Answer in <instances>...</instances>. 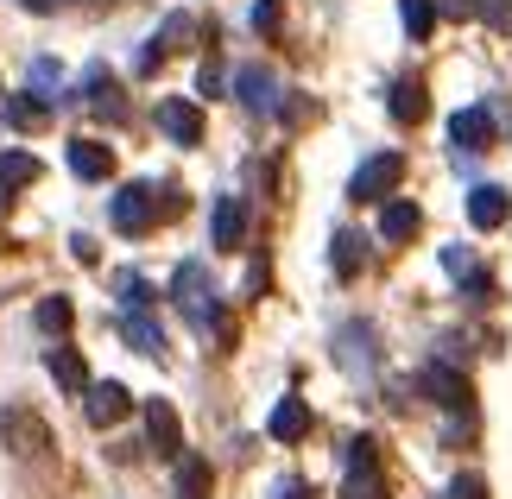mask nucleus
<instances>
[{
    "label": "nucleus",
    "mask_w": 512,
    "mask_h": 499,
    "mask_svg": "<svg viewBox=\"0 0 512 499\" xmlns=\"http://www.w3.org/2000/svg\"><path fill=\"white\" fill-rule=\"evenodd\" d=\"M171 209H177V196H171V190H152V184H127V190L108 203V215H114V228H121V234H146V228L159 222V215H171Z\"/></svg>",
    "instance_id": "1"
},
{
    "label": "nucleus",
    "mask_w": 512,
    "mask_h": 499,
    "mask_svg": "<svg viewBox=\"0 0 512 499\" xmlns=\"http://www.w3.org/2000/svg\"><path fill=\"white\" fill-rule=\"evenodd\" d=\"M171 297H177V310H184L190 323H215V316H222V304H215V291H209V272L196 266V259H184V266H177Z\"/></svg>",
    "instance_id": "2"
},
{
    "label": "nucleus",
    "mask_w": 512,
    "mask_h": 499,
    "mask_svg": "<svg viewBox=\"0 0 512 499\" xmlns=\"http://www.w3.org/2000/svg\"><path fill=\"white\" fill-rule=\"evenodd\" d=\"M399 177H405V158H399V152H373L367 165L354 171L348 196H354V203H386V196L399 190Z\"/></svg>",
    "instance_id": "3"
},
{
    "label": "nucleus",
    "mask_w": 512,
    "mask_h": 499,
    "mask_svg": "<svg viewBox=\"0 0 512 499\" xmlns=\"http://www.w3.org/2000/svg\"><path fill=\"white\" fill-rule=\"evenodd\" d=\"M159 133L171 146H203V108L184 102V95H165L159 102Z\"/></svg>",
    "instance_id": "4"
},
{
    "label": "nucleus",
    "mask_w": 512,
    "mask_h": 499,
    "mask_svg": "<svg viewBox=\"0 0 512 499\" xmlns=\"http://www.w3.org/2000/svg\"><path fill=\"white\" fill-rule=\"evenodd\" d=\"M146 436H152L159 455H177V462H184V424H177V411L165 398H146Z\"/></svg>",
    "instance_id": "5"
},
{
    "label": "nucleus",
    "mask_w": 512,
    "mask_h": 499,
    "mask_svg": "<svg viewBox=\"0 0 512 499\" xmlns=\"http://www.w3.org/2000/svg\"><path fill=\"white\" fill-rule=\"evenodd\" d=\"M83 398H89V405H83V411H89V424H95V430H108V424H121V417L133 411V398H127V386H114V379H102V386H89Z\"/></svg>",
    "instance_id": "6"
},
{
    "label": "nucleus",
    "mask_w": 512,
    "mask_h": 499,
    "mask_svg": "<svg viewBox=\"0 0 512 499\" xmlns=\"http://www.w3.org/2000/svg\"><path fill=\"white\" fill-rule=\"evenodd\" d=\"M234 95H241L253 114L279 108V83H272V70H260V64H241V70H234Z\"/></svg>",
    "instance_id": "7"
},
{
    "label": "nucleus",
    "mask_w": 512,
    "mask_h": 499,
    "mask_svg": "<svg viewBox=\"0 0 512 499\" xmlns=\"http://www.w3.org/2000/svg\"><path fill=\"white\" fill-rule=\"evenodd\" d=\"M449 139H456V152H487V146H494V114H487V108H462L456 121H449Z\"/></svg>",
    "instance_id": "8"
},
{
    "label": "nucleus",
    "mask_w": 512,
    "mask_h": 499,
    "mask_svg": "<svg viewBox=\"0 0 512 499\" xmlns=\"http://www.w3.org/2000/svg\"><path fill=\"white\" fill-rule=\"evenodd\" d=\"M424 392L437 398L443 411H468V379H462L456 367H443V361H430V367H424Z\"/></svg>",
    "instance_id": "9"
},
{
    "label": "nucleus",
    "mask_w": 512,
    "mask_h": 499,
    "mask_svg": "<svg viewBox=\"0 0 512 499\" xmlns=\"http://www.w3.org/2000/svg\"><path fill=\"white\" fill-rule=\"evenodd\" d=\"M266 430H272V443H304L310 436V405L304 398H279L272 417H266Z\"/></svg>",
    "instance_id": "10"
},
{
    "label": "nucleus",
    "mask_w": 512,
    "mask_h": 499,
    "mask_svg": "<svg viewBox=\"0 0 512 499\" xmlns=\"http://www.w3.org/2000/svg\"><path fill=\"white\" fill-rule=\"evenodd\" d=\"M70 171L83 177V184H102L114 171V146H102V139H70Z\"/></svg>",
    "instance_id": "11"
},
{
    "label": "nucleus",
    "mask_w": 512,
    "mask_h": 499,
    "mask_svg": "<svg viewBox=\"0 0 512 499\" xmlns=\"http://www.w3.org/2000/svg\"><path fill=\"white\" fill-rule=\"evenodd\" d=\"M0 436H7V449H19V455H32V449H45V443H51V430L38 424L32 411H19V405L0 417Z\"/></svg>",
    "instance_id": "12"
},
{
    "label": "nucleus",
    "mask_w": 512,
    "mask_h": 499,
    "mask_svg": "<svg viewBox=\"0 0 512 499\" xmlns=\"http://www.w3.org/2000/svg\"><path fill=\"white\" fill-rule=\"evenodd\" d=\"M506 215H512V196L500 184H475V190H468V222H475V228H500Z\"/></svg>",
    "instance_id": "13"
},
{
    "label": "nucleus",
    "mask_w": 512,
    "mask_h": 499,
    "mask_svg": "<svg viewBox=\"0 0 512 499\" xmlns=\"http://www.w3.org/2000/svg\"><path fill=\"white\" fill-rule=\"evenodd\" d=\"M241 241H247V203L241 196H222V203H215V247L234 253Z\"/></svg>",
    "instance_id": "14"
},
{
    "label": "nucleus",
    "mask_w": 512,
    "mask_h": 499,
    "mask_svg": "<svg viewBox=\"0 0 512 499\" xmlns=\"http://www.w3.org/2000/svg\"><path fill=\"white\" fill-rule=\"evenodd\" d=\"M83 89H89V108H102L108 121H121V114H127V108H121V83H114L102 64H89V70H83Z\"/></svg>",
    "instance_id": "15"
},
{
    "label": "nucleus",
    "mask_w": 512,
    "mask_h": 499,
    "mask_svg": "<svg viewBox=\"0 0 512 499\" xmlns=\"http://www.w3.org/2000/svg\"><path fill=\"white\" fill-rule=\"evenodd\" d=\"M392 121H405V127H418L424 121V114H430V95H424V83H411V76H405V83H392Z\"/></svg>",
    "instance_id": "16"
},
{
    "label": "nucleus",
    "mask_w": 512,
    "mask_h": 499,
    "mask_svg": "<svg viewBox=\"0 0 512 499\" xmlns=\"http://www.w3.org/2000/svg\"><path fill=\"white\" fill-rule=\"evenodd\" d=\"M424 228V209L418 203H386L380 209V241H411Z\"/></svg>",
    "instance_id": "17"
},
{
    "label": "nucleus",
    "mask_w": 512,
    "mask_h": 499,
    "mask_svg": "<svg viewBox=\"0 0 512 499\" xmlns=\"http://www.w3.org/2000/svg\"><path fill=\"white\" fill-rule=\"evenodd\" d=\"M51 121V102H45V95H13V102H7V127H19V133H38V127H45Z\"/></svg>",
    "instance_id": "18"
},
{
    "label": "nucleus",
    "mask_w": 512,
    "mask_h": 499,
    "mask_svg": "<svg viewBox=\"0 0 512 499\" xmlns=\"http://www.w3.org/2000/svg\"><path fill=\"white\" fill-rule=\"evenodd\" d=\"M45 367H51V379L64 392H89V367H83V354H76V348H51Z\"/></svg>",
    "instance_id": "19"
},
{
    "label": "nucleus",
    "mask_w": 512,
    "mask_h": 499,
    "mask_svg": "<svg viewBox=\"0 0 512 499\" xmlns=\"http://www.w3.org/2000/svg\"><path fill=\"white\" fill-rule=\"evenodd\" d=\"M209 487H215L209 462L203 455H184V462H177V499H209Z\"/></svg>",
    "instance_id": "20"
},
{
    "label": "nucleus",
    "mask_w": 512,
    "mask_h": 499,
    "mask_svg": "<svg viewBox=\"0 0 512 499\" xmlns=\"http://www.w3.org/2000/svg\"><path fill=\"white\" fill-rule=\"evenodd\" d=\"M38 184V158L32 152H0V190H26Z\"/></svg>",
    "instance_id": "21"
},
{
    "label": "nucleus",
    "mask_w": 512,
    "mask_h": 499,
    "mask_svg": "<svg viewBox=\"0 0 512 499\" xmlns=\"http://www.w3.org/2000/svg\"><path fill=\"white\" fill-rule=\"evenodd\" d=\"M329 266H336V278H354V272L367 266V241L342 228V234H336V253H329Z\"/></svg>",
    "instance_id": "22"
},
{
    "label": "nucleus",
    "mask_w": 512,
    "mask_h": 499,
    "mask_svg": "<svg viewBox=\"0 0 512 499\" xmlns=\"http://www.w3.org/2000/svg\"><path fill=\"white\" fill-rule=\"evenodd\" d=\"M399 19L411 38H430L437 32V0H399Z\"/></svg>",
    "instance_id": "23"
},
{
    "label": "nucleus",
    "mask_w": 512,
    "mask_h": 499,
    "mask_svg": "<svg viewBox=\"0 0 512 499\" xmlns=\"http://www.w3.org/2000/svg\"><path fill=\"white\" fill-rule=\"evenodd\" d=\"M342 499H386V474L380 468H348Z\"/></svg>",
    "instance_id": "24"
},
{
    "label": "nucleus",
    "mask_w": 512,
    "mask_h": 499,
    "mask_svg": "<svg viewBox=\"0 0 512 499\" xmlns=\"http://www.w3.org/2000/svg\"><path fill=\"white\" fill-rule=\"evenodd\" d=\"M32 323L45 329V335H64L70 323H76V310H70V297H45V304L32 310Z\"/></svg>",
    "instance_id": "25"
},
{
    "label": "nucleus",
    "mask_w": 512,
    "mask_h": 499,
    "mask_svg": "<svg viewBox=\"0 0 512 499\" xmlns=\"http://www.w3.org/2000/svg\"><path fill=\"white\" fill-rule=\"evenodd\" d=\"M127 342L140 354H165V335H159V323H146V316H127Z\"/></svg>",
    "instance_id": "26"
},
{
    "label": "nucleus",
    "mask_w": 512,
    "mask_h": 499,
    "mask_svg": "<svg viewBox=\"0 0 512 499\" xmlns=\"http://www.w3.org/2000/svg\"><path fill=\"white\" fill-rule=\"evenodd\" d=\"M190 32H196V26H190V13H171V19H165V32L152 38V45H159V51H184V38H190Z\"/></svg>",
    "instance_id": "27"
},
{
    "label": "nucleus",
    "mask_w": 512,
    "mask_h": 499,
    "mask_svg": "<svg viewBox=\"0 0 512 499\" xmlns=\"http://www.w3.org/2000/svg\"><path fill=\"white\" fill-rule=\"evenodd\" d=\"M121 297H127V310H133V316H146L152 285H146V278H133V272H121Z\"/></svg>",
    "instance_id": "28"
},
{
    "label": "nucleus",
    "mask_w": 512,
    "mask_h": 499,
    "mask_svg": "<svg viewBox=\"0 0 512 499\" xmlns=\"http://www.w3.org/2000/svg\"><path fill=\"white\" fill-rule=\"evenodd\" d=\"M380 443H373V436H354L348 443V468H380V455H373Z\"/></svg>",
    "instance_id": "29"
},
{
    "label": "nucleus",
    "mask_w": 512,
    "mask_h": 499,
    "mask_svg": "<svg viewBox=\"0 0 512 499\" xmlns=\"http://www.w3.org/2000/svg\"><path fill=\"white\" fill-rule=\"evenodd\" d=\"M481 19L500 26V32H512V0H481Z\"/></svg>",
    "instance_id": "30"
},
{
    "label": "nucleus",
    "mask_w": 512,
    "mask_h": 499,
    "mask_svg": "<svg viewBox=\"0 0 512 499\" xmlns=\"http://www.w3.org/2000/svg\"><path fill=\"white\" fill-rule=\"evenodd\" d=\"M253 26H260V32H279V0H260V7H253Z\"/></svg>",
    "instance_id": "31"
},
{
    "label": "nucleus",
    "mask_w": 512,
    "mask_h": 499,
    "mask_svg": "<svg viewBox=\"0 0 512 499\" xmlns=\"http://www.w3.org/2000/svg\"><path fill=\"white\" fill-rule=\"evenodd\" d=\"M456 499H487V487H481V474H456Z\"/></svg>",
    "instance_id": "32"
},
{
    "label": "nucleus",
    "mask_w": 512,
    "mask_h": 499,
    "mask_svg": "<svg viewBox=\"0 0 512 499\" xmlns=\"http://www.w3.org/2000/svg\"><path fill=\"white\" fill-rule=\"evenodd\" d=\"M443 266H449V272H456V278H468V272H475V259H468L462 247H449V253H443Z\"/></svg>",
    "instance_id": "33"
},
{
    "label": "nucleus",
    "mask_w": 512,
    "mask_h": 499,
    "mask_svg": "<svg viewBox=\"0 0 512 499\" xmlns=\"http://www.w3.org/2000/svg\"><path fill=\"white\" fill-rule=\"evenodd\" d=\"M196 89H203V95H222V70H215V64H203V76H196Z\"/></svg>",
    "instance_id": "34"
},
{
    "label": "nucleus",
    "mask_w": 512,
    "mask_h": 499,
    "mask_svg": "<svg viewBox=\"0 0 512 499\" xmlns=\"http://www.w3.org/2000/svg\"><path fill=\"white\" fill-rule=\"evenodd\" d=\"M70 253L83 259V266H95V241H89V234H76V241H70Z\"/></svg>",
    "instance_id": "35"
},
{
    "label": "nucleus",
    "mask_w": 512,
    "mask_h": 499,
    "mask_svg": "<svg viewBox=\"0 0 512 499\" xmlns=\"http://www.w3.org/2000/svg\"><path fill=\"white\" fill-rule=\"evenodd\" d=\"M443 13H462L468 19V13H481V0H443Z\"/></svg>",
    "instance_id": "36"
},
{
    "label": "nucleus",
    "mask_w": 512,
    "mask_h": 499,
    "mask_svg": "<svg viewBox=\"0 0 512 499\" xmlns=\"http://www.w3.org/2000/svg\"><path fill=\"white\" fill-rule=\"evenodd\" d=\"M279 499H317V493H310L304 481H285V487H279Z\"/></svg>",
    "instance_id": "37"
}]
</instances>
